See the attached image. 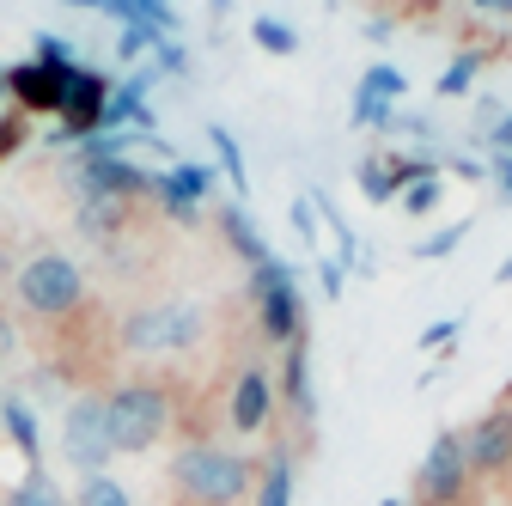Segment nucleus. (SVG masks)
<instances>
[{"instance_id":"2eb2a0df","label":"nucleus","mask_w":512,"mask_h":506,"mask_svg":"<svg viewBox=\"0 0 512 506\" xmlns=\"http://www.w3.org/2000/svg\"><path fill=\"white\" fill-rule=\"evenodd\" d=\"M391 122H397L391 98H378L372 86H354V129H391Z\"/></svg>"},{"instance_id":"bb28decb","label":"nucleus","mask_w":512,"mask_h":506,"mask_svg":"<svg viewBox=\"0 0 512 506\" xmlns=\"http://www.w3.org/2000/svg\"><path fill=\"white\" fill-rule=\"evenodd\" d=\"M287 391H293V409H311V391H305V354H299V348L287 354Z\"/></svg>"},{"instance_id":"0eeeda50","label":"nucleus","mask_w":512,"mask_h":506,"mask_svg":"<svg viewBox=\"0 0 512 506\" xmlns=\"http://www.w3.org/2000/svg\"><path fill=\"white\" fill-rule=\"evenodd\" d=\"M104 104H110V92H104V80L92 74V68H74L68 74V92H61V116H68V135H98L104 129Z\"/></svg>"},{"instance_id":"6e6552de","label":"nucleus","mask_w":512,"mask_h":506,"mask_svg":"<svg viewBox=\"0 0 512 506\" xmlns=\"http://www.w3.org/2000/svg\"><path fill=\"white\" fill-rule=\"evenodd\" d=\"M464 458H470V470H506L512 464V409H494L470 427Z\"/></svg>"},{"instance_id":"423d86ee","label":"nucleus","mask_w":512,"mask_h":506,"mask_svg":"<svg viewBox=\"0 0 512 506\" xmlns=\"http://www.w3.org/2000/svg\"><path fill=\"white\" fill-rule=\"evenodd\" d=\"M464 482H470L464 433H439L433 446H427V458H421V494H427L433 506H445V500H458V494H464Z\"/></svg>"},{"instance_id":"a878e982","label":"nucleus","mask_w":512,"mask_h":506,"mask_svg":"<svg viewBox=\"0 0 512 506\" xmlns=\"http://www.w3.org/2000/svg\"><path fill=\"white\" fill-rule=\"evenodd\" d=\"M470 80H476V55H458L452 68L439 74V92H445V98H458V92H470Z\"/></svg>"},{"instance_id":"4468645a","label":"nucleus","mask_w":512,"mask_h":506,"mask_svg":"<svg viewBox=\"0 0 512 506\" xmlns=\"http://www.w3.org/2000/svg\"><path fill=\"white\" fill-rule=\"evenodd\" d=\"M397 208H409V214H433V208H439V171H433V165H421V171L403 177Z\"/></svg>"},{"instance_id":"f03ea898","label":"nucleus","mask_w":512,"mask_h":506,"mask_svg":"<svg viewBox=\"0 0 512 506\" xmlns=\"http://www.w3.org/2000/svg\"><path fill=\"white\" fill-rule=\"evenodd\" d=\"M104 415H110V439H116V452H147L153 439L165 433L171 403H165V391H159V385H122V391L104 403Z\"/></svg>"},{"instance_id":"412c9836","label":"nucleus","mask_w":512,"mask_h":506,"mask_svg":"<svg viewBox=\"0 0 512 506\" xmlns=\"http://www.w3.org/2000/svg\"><path fill=\"white\" fill-rule=\"evenodd\" d=\"M470 238V220H452V226H445V232H433V238H421V250H415V257H427V263H439V257H452V250Z\"/></svg>"},{"instance_id":"7c9ffc66","label":"nucleus","mask_w":512,"mask_h":506,"mask_svg":"<svg viewBox=\"0 0 512 506\" xmlns=\"http://www.w3.org/2000/svg\"><path fill=\"white\" fill-rule=\"evenodd\" d=\"M458 330H464V324H458V318H439V324H433V330H421V348H439V342H452V336H458Z\"/></svg>"},{"instance_id":"f257e3e1","label":"nucleus","mask_w":512,"mask_h":506,"mask_svg":"<svg viewBox=\"0 0 512 506\" xmlns=\"http://www.w3.org/2000/svg\"><path fill=\"white\" fill-rule=\"evenodd\" d=\"M177 482L202 506H238L244 488H250V464L238 452H220V446H189L177 458Z\"/></svg>"},{"instance_id":"ddd939ff","label":"nucleus","mask_w":512,"mask_h":506,"mask_svg":"<svg viewBox=\"0 0 512 506\" xmlns=\"http://www.w3.org/2000/svg\"><path fill=\"white\" fill-rule=\"evenodd\" d=\"M104 13H116L122 25H147V31H171L177 13H171V0H104Z\"/></svg>"},{"instance_id":"a211bd4d","label":"nucleus","mask_w":512,"mask_h":506,"mask_svg":"<svg viewBox=\"0 0 512 506\" xmlns=\"http://www.w3.org/2000/svg\"><path fill=\"white\" fill-rule=\"evenodd\" d=\"M208 141H214V153H220V165H226V177H232V189H238V196H244V189H250V177H244V153H238V141L220 129V122H214V129H208Z\"/></svg>"},{"instance_id":"5701e85b","label":"nucleus","mask_w":512,"mask_h":506,"mask_svg":"<svg viewBox=\"0 0 512 506\" xmlns=\"http://www.w3.org/2000/svg\"><path fill=\"white\" fill-rule=\"evenodd\" d=\"M153 43H159V31H147V25H122V37H116V55H122V61H141Z\"/></svg>"},{"instance_id":"dca6fc26","label":"nucleus","mask_w":512,"mask_h":506,"mask_svg":"<svg viewBox=\"0 0 512 506\" xmlns=\"http://www.w3.org/2000/svg\"><path fill=\"white\" fill-rule=\"evenodd\" d=\"M226 238L238 244V257H244L250 269H256V263H263V257H269V244H263V238H256V226L244 220V208H226Z\"/></svg>"},{"instance_id":"e433bc0d","label":"nucleus","mask_w":512,"mask_h":506,"mask_svg":"<svg viewBox=\"0 0 512 506\" xmlns=\"http://www.w3.org/2000/svg\"><path fill=\"white\" fill-rule=\"evenodd\" d=\"M7 348H13V330H7V324H0V360H7Z\"/></svg>"},{"instance_id":"6ab92c4d","label":"nucleus","mask_w":512,"mask_h":506,"mask_svg":"<svg viewBox=\"0 0 512 506\" xmlns=\"http://www.w3.org/2000/svg\"><path fill=\"white\" fill-rule=\"evenodd\" d=\"M0 415H7V427H13V439H19V452L37 464V421L25 415V403H19V397H7V403H0Z\"/></svg>"},{"instance_id":"c9c22d12","label":"nucleus","mask_w":512,"mask_h":506,"mask_svg":"<svg viewBox=\"0 0 512 506\" xmlns=\"http://www.w3.org/2000/svg\"><path fill=\"white\" fill-rule=\"evenodd\" d=\"M470 7H482V13H512V0H470Z\"/></svg>"},{"instance_id":"393cba45","label":"nucleus","mask_w":512,"mask_h":506,"mask_svg":"<svg viewBox=\"0 0 512 506\" xmlns=\"http://www.w3.org/2000/svg\"><path fill=\"white\" fill-rule=\"evenodd\" d=\"M37 61H43V68H55V74H74V68H80L74 49L61 43V37H37Z\"/></svg>"},{"instance_id":"7ed1b4c3","label":"nucleus","mask_w":512,"mask_h":506,"mask_svg":"<svg viewBox=\"0 0 512 506\" xmlns=\"http://www.w3.org/2000/svg\"><path fill=\"white\" fill-rule=\"evenodd\" d=\"M196 336H202V311L196 305H177V299L147 305V311H135V318L122 324V342L135 348V354H171V348H189Z\"/></svg>"},{"instance_id":"f3484780","label":"nucleus","mask_w":512,"mask_h":506,"mask_svg":"<svg viewBox=\"0 0 512 506\" xmlns=\"http://www.w3.org/2000/svg\"><path fill=\"white\" fill-rule=\"evenodd\" d=\"M360 189H366L372 202H391L397 189H403V171H397V165H384V159H366V165H360Z\"/></svg>"},{"instance_id":"20e7f679","label":"nucleus","mask_w":512,"mask_h":506,"mask_svg":"<svg viewBox=\"0 0 512 506\" xmlns=\"http://www.w3.org/2000/svg\"><path fill=\"white\" fill-rule=\"evenodd\" d=\"M19 299L37 311V318H68V311L86 299V281H80V269L68 257H37L19 275Z\"/></svg>"},{"instance_id":"473e14b6","label":"nucleus","mask_w":512,"mask_h":506,"mask_svg":"<svg viewBox=\"0 0 512 506\" xmlns=\"http://www.w3.org/2000/svg\"><path fill=\"white\" fill-rule=\"evenodd\" d=\"M317 275H324V293L342 299V263H317Z\"/></svg>"},{"instance_id":"b1692460","label":"nucleus","mask_w":512,"mask_h":506,"mask_svg":"<svg viewBox=\"0 0 512 506\" xmlns=\"http://www.w3.org/2000/svg\"><path fill=\"white\" fill-rule=\"evenodd\" d=\"M7 506H61V494L31 470V482H25V488H13V494H7Z\"/></svg>"},{"instance_id":"58836bf2","label":"nucleus","mask_w":512,"mask_h":506,"mask_svg":"<svg viewBox=\"0 0 512 506\" xmlns=\"http://www.w3.org/2000/svg\"><path fill=\"white\" fill-rule=\"evenodd\" d=\"M68 7H104V0H68Z\"/></svg>"},{"instance_id":"72a5a7b5","label":"nucleus","mask_w":512,"mask_h":506,"mask_svg":"<svg viewBox=\"0 0 512 506\" xmlns=\"http://www.w3.org/2000/svg\"><path fill=\"white\" fill-rule=\"evenodd\" d=\"M488 141H494L500 153H512V116H500V122H494V135H488Z\"/></svg>"},{"instance_id":"4be33fe9","label":"nucleus","mask_w":512,"mask_h":506,"mask_svg":"<svg viewBox=\"0 0 512 506\" xmlns=\"http://www.w3.org/2000/svg\"><path fill=\"white\" fill-rule=\"evenodd\" d=\"M250 37L263 43L269 55H293V49H299V37H293V31H287L281 19H256V25H250Z\"/></svg>"},{"instance_id":"f704fd0d","label":"nucleus","mask_w":512,"mask_h":506,"mask_svg":"<svg viewBox=\"0 0 512 506\" xmlns=\"http://www.w3.org/2000/svg\"><path fill=\"white\" fill-rule=\"evenodd\" d=\"M494 177H500V189L512 196V153H494Z\"/></svg>"},{"instance_id":"c85d7f7f","label":"nucleus","mask_w":512,"mask_h":506,"mask_svg":"<svg viewBox=\"0 0 512 506\" xmlns=\"http://www.w3.org/2000/svg\"><path fill=\"white\" fill-rule=\"evenodd\" d=\"M360 86H372L378 98H403V74H397V68H372Z\"/></svg>"},{"instance_id":"1a4fd4ad","label":"nucleus","mask_w":512,"mask_h":506,"mask_svg":"<svg viewBox=\"0 0 512 506\" xmlns=\"http://www.w3.org/2000/svg\"><path fill=\"white\" fill-rule=\"evenodd\" d=\"M269 409H275L269 372H244V378H238V391H232V427H238V433H256V427L269 421Z\"/></svg>"},{"instance_id":"f8f14e48","label":"nucleus","mask_w":512,"mask_h":506,"mask_svg":"<svg viewBox=\"0 0 512 506\" xmlns=\"http://www.w3.org/2000/svg\"><path fill=\"white\" fill-rule=\"evenodd\" d=\"M256 299H263V330H269L275 342H293V336H299V293H293V281L256 293Z\"/></svg>"},{"instance_id":"39448f33","label":"nucleus","mask_w":512,"mask_h":506,"mask_svg":"<svg viewBox=\"0 0 512 506\" xmlns=\"http://www.w3.org/2000/svg\"><path fill=\"white\" fill-rule=\"evenodd\" d=\"M61 446H68L74 470H86V476H98V470L110 464L116 439H110V415H104L98 397H80V403L68 409V421H61Z\"/></svg>"},{"instance_id":"9d476101","label":"nucleus","mask_w":512,"mask_h":506,"mask_svg":"<svg viewBox=\"0 0 512 506\" xmlns=\"http://www.w3.org/2000/svg\"><path fill=\"white\" fill-rule=\"evenodd\" d=\"M7 86H13L19 104H31V110H61L68 74H55V68H43V61H31V68H13V74H7Z\"/></svg>"},{"instance_id":"4c0bfd02","label":"nucleus","mask_w":512,"mask_h":506,"mask_svg":"<svg viewBox=\"0 0 512 506\" xmlns=\"http://www.w3.org/2000/svg\"><path fill=\"white\" fill-rule=\"evenodd\" d=\"M500 281H512V257H506V263H500Z\"/></svg>"},{"instance_id":"ea45409f","label":"nucleus","mask_w":512,"mask_h":506,"mask_svg":"<svg viewBox=\"0 0 512 506\" xmlns=\"http://www.w3.org/2000/svg\"><path fill=\"white\" fill-rule=\"evenodd\" d=\"M0 86H7V74H0Z\"/></svg>"},{"instance_id":"c756f323","label":"nucleus","mask_w":512,"mask_h":506,"mask_svg":"<svg viewBox=\"0 0 512 506\" xmlns=\"http://www.w3.org/2000/svg\"><path fill=\"white\" fill-rule=\"evenodd\" d=\"M153 55H159V68H165V74H183V49H177L171 37H159V43H153Z\"/></svg>"},{"instance_id":"aec40b11","label":"nucleus","mask_w":512,"mask_h":506,"mask_svg":"<svg viewBox=\"0 0 512 506\" xmlns=\"http://www.w3.org/2000/svg\"><path fill=\"white\" fill-rule=\"evenodd\" d=\"M80 506H135V500H128V488L110 482V476H86L80 482Z\"/></svg>"},{"instance_id":"2f4dec72","label":"nucleus","mask_w":512,"mask_h":506,"mask_svg":"<svg viewBox=\"0 0 512 506\" xmlns=\"http://www.w3.org/2000/svg\"><path fill=\"white\" fill-rule=\"evenodd\" d=\"M293 226H299V238H317V220H311V196H305V202H293Z\"/></svg>"},{"instance_id":"cd10ccee","label":"nucleus","mask_w":512,"mask_h":506,"mask_svg":"<svg viewBox=\"0 0 512 506\" xmlns=\"http://www.w3.org/2000/svg\"><path fill=\"white\" fill-rule=\"evenodd\" d=\"M287 494H293V470H287V464H275V470H269V482H263V506H287Z\"/></svg>"},{"instance_id":"9b49d317","label":"nucleus","mask_w":512,"mask_h":506,"mask_svg":"<svg viewBox=\"0 0 512 506\" xmlns=\"http://www.w3.org/2000/svg\"><path fill=\"white\" fill-rule=\"evenodd\" d=\"M159 189H165V214L171 220H196V202L208 196V171L202 165H177L171 177H159Z\"/></svg>"}]
</instances>
